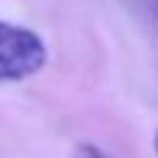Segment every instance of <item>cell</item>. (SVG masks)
Returning <instances> with one entry per match:
<instances>
[{
    "label": "cell",
    "instance_id": "obj_1",
    "mask_svg": "<svg viewBox=\"0 0 158 158\" xmlns=\"http://www.w3.org/2000/svg\"><path fill=\"white\" fill-rule=\"evenodd\" d=\"M47 61V47L39 33L22 25L0 22V83L36 75Z\"/></svg>",
    "mask_w": 158,
    "mask_h": 158
},
{
    "label": "cell",
    "instance_id": "obj_3",
    "mask_svg": "<svg viewBox=\"0 0 158 158\" xmlns=\"http://www.w3.org/2000/svg\"><path fill=\"white\" fill-rule=\"evenodd\" d=\"M156 153H158V133H156Z\"/></svg>",
    "mask_w": 158,
    "mask_h": 158
},
{
    "label": "cell",
    "instance_id": "obj_4",
    "mask_svg": "<svg viewBox=\"0 0 158 158\" xmlns=\"http://www.w3.org/2000/svg\"><path fill=\"white\" fill-rule=\"evenodd\" d=\"M156 8H158V0H156Z\"/></svg>",
    "mask_w": 158,
    "mask_h": 158
},
{
    "label": "cell",
    "instance_id": "obj_2",
    "mask_svg": "<svg viewBox=\"0 0 158 158\" xmlns=\"http://www.w3.org/2000/svg\"><path fill=\"white\" fill-rule=\"evenodd\" d=\"M81 158H108L103 150H97V147H92V144H86V147H81Z\"/></svg>",
    "mask_w": 158,
    "mask_h": 158
}]
</instances>
